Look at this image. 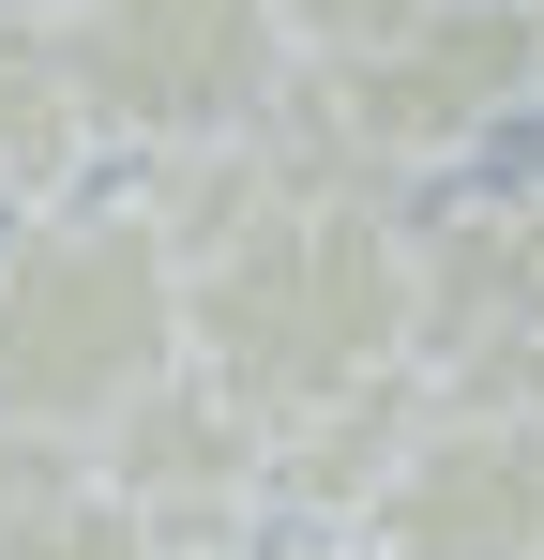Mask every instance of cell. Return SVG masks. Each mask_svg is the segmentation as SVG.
Masks as SVG:
<instances>
[{"label": "cell", "instance_id": "1", "mask_svg": "<svg viewBox=\"0 0 544 560\" xmlns=\"http://www.w3.org/2000/svg\"><path fill=\"white\" fill-rule=\"evenodd\" d=\"M181 364L227 409H258L272 440L378 394V378H424V349H409V212L378 183H318L303 152H272L243 228H212L181 258Z\"/></svg>", "mask_w": 544, "mask_h": 560}, {"label": "cell", "instance_id": "2", "mask_svg": "<svg viewBox=\"0 0 544 560\" xmlns=\"http://www.w3.org/2000/svg\"><path fill=\"white\" fill-rule=\"evenodd\" d=\"M167 378H181V258L137 197L0 212V424L91 455Z\"/></svg>", "mask_w": 544, "mask_h": 560}, {"label": "cell", "instance_id": "3", "mask_svg": "<svg viewBox=\"0 0 544 560\" xmlns=\"http://www.w3.org/2000/svg\"><path fill=\"white\" fill-rule=\"evenodd\" d=\"M515 106H544V15L530 0H439L409 31H378L348 61H303L287 106L258 137L303 152L318 183H424V167H469Z\"/></svg>", "mask_w": 544, "mask_h": 560}, {"label": "cell", "instance_id": "4", "mask_svg": "<svg viewBox=\"0 0 544 560\" xmlns=\"http://www.w3.org/2000/svg\"><path fill=\"white\" fill-rule=\"evenodd\" d=\"M46 15H61V61H76L106 152H137V167L258 137L303 77L287 0H46Z\"/></svg>", "mask_w": 544, "mask_h": 560}, {"label": "cell", "instance_id": "5", "mask_svg": "<svg viewBox=\"0 0 544 560\" xmlns=\"http://www.w3.org/2000/svg\"><path fill=\"white\" fill-rule=\"evenodd\" d=\"M378 560H544V394H424L393 485L363 500Z\"/></svg>", "mask_w": 544, "mask_h": 560}, {"label": "cell", "instance_id": "6", "mask_svg": "<svg viewBox=\"0 0 544 560\" xmlns=\"http://www.w3.org/2000/svg\"><path fill=\"white\" fill-rule=\"evenodd\" d=\"M409 349H424V378L544 349V183H469L409 212Z\"/></svg>", "mask_w": 544, "mask_h": 560}, {"label": "cell", "instance_id": "7", "mask_svg": "<svg viewBox=\"0 0 544 560\" xmlns=\"http://www.w3.org/2000/svg\"><path fill=\"white\" fill-rule=\"evenodd\" d=\"M91 485H106L121 515H152L167 546H258V515H272V424L227 409L212 378L181 364L167 394H137V409L91 440Z\"/></svg>", "mask_w": 544, "mask_h": 560}, {"label": "cell", "instance_id": "8", "mask_svg": "<svg viewBox=\"0 0 544 560\" xmlns=\"http://www.w3.org/2000/svg\"><path fill=\"white\" fill-rule=\"evenodd\" d=\"M91 167H106V121H91L76 61H61V15L15 0V15H0V212L91 197Z\"/></svg>", "mask_w": 544, "mask_h": 560}, {"label": "cell", "instance_id": "9", "mask_svg": "<svg viewBox=\"0 0 544 560\" xmlns=\"http://www.w3.org/2000/svg\"><path fill=\"white\" fill-rule=\"evenodd\" d=\"M0 560H181L167 530H152V515H121V500H106V485H61V500H46V515H31V530H15V546Z\"/></svg>", "mask_w": 544, "mask_h": 560}, {"label": "cell", "instance_id": "10", "mask_svg": "<svg viewBox=\"0 0 544 560\" xmlns=\"http://www.w3.org/2000/svg\"><path fill=\"white\" fill-rule=\"evenodd\" d=\"M409 15H439V0H287V46H303V61H348V46L409 31Z\"/></svg>", "mask_w": 544, "mask_h": 560}, {"label": "cell", "instance_id": "11", "mask_svg": "<svg viewBox=\"0 0 544 560\" xmlns=\"http://www.w3.org/2000/svg\"><path fill=\"white\" fill-rule=\"evenodd\" d=\"M76 469H91V455H61V440H31V424H0V546H15V530H31V515H46V500H61Z\"/></svg>", "mask_w": 544, "mask_h": 560}, {"label": "cell", "instance_id": "12", "mask_svg": "<svg viewBox=\"0 0 544 560\" xmlns=\"http://www.w3.org/2000/svg\"><path fill=\"white\" fill-rule=\"evenodd\" d=\"M258 560H378V546H363V530H272Z\"/></svg>", "mask_w": 544, "mask_h": 560}, {"label": "cell", "instance_id": "13", "mask_svg": "<svg viewBox=\"0 0 544 560\" xmlns=\"http://www.w3.org/2000/svg\"><path fill=\"white\" fill-rule=\"evenodd\" d=\"M181 560H258V546H181Z\"/></svg>", "mask_w": 544, "mask_h": 560}, {"label": "cell", "instance_id": "14", "mask_svg": "<svg viewBox=\"0 0 544 560\" xmlns=\"http://www.w3.org/2000/svg\"><path fill=\"white\" fill-rule=\"evenodd\" d=\"M0 15H15V0H0Z\"/></svg>", "mask_w": 544, "mask_h": 560}, {"label": "cell", "instance_id": "15", "mask_svg": "<svg viewBox=\"0 0 544 560\" xmlns=\"http://www.w3.org/2000/svg\"><path fill=\"white\" fill-rule=\"evenodd\" d=\"M530 15H544V0H530Z\"/></svg>", "mask_w": 544, "mask_h": 560}]
</instances>
